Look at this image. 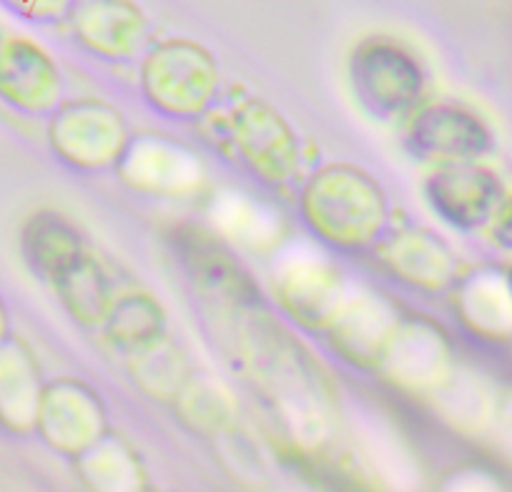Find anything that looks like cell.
<instances>
[{
	"mask_svg": "<svg viewBox=\"0 0 512 492\" xmlns=\"http://www.w3.org/2000/svg\"><path fill=\"white\" fill-rule=\"evenodd\" d=\"M56 93V66L43 48L26 38L0 43V96L23 108H43Z\"/></svg>",
	"mask_w": 512,
	"mask_h": 492,
	"instance_id": "cell-1",
	"label": "cell"
},
{
	"mask_svg": "<svg viewBox=\"0 0 512 492\" xmlns=\"http://www.w3.org/2000/svg\"><path fill=\"white\" fill-rule=\"evenodd\" d=\"M83 43L101 53L121 56L139 43L144 33V18L128 0H83L73 16Z\"/></svg>",
	"mask_w": 512,
	"mask_h": 492,
	"instance_id": "cell-2",
	"label": "cell"
},
{
	"mask_svg": "<svg viewBox=\"0 0 512 492\" xmlns=\"http://www.w3.org/2000/svg\"><path fill=\"white\" fill-rule=\"evenodd\" d=\"M146 78L159 93H201L214 81V63L194 43L171 41L151 56Z\"/></svg>",
	"mask_w": 512,
	"mask_h": 492,
	"instance_id": "cell-3",
	"label": "cell"
},
{
	"mask_svg": "<svg viewBox=\"0 0 512 492\" xmlns=\"http://www.w3.org/2000/svg\"><path fill=\"white\" fill-rule=\"evenodd\" d=\"M6 3L13 11L21 13V16L36 18V21H48V18L61 16L71 0H6Z\"/></svg>",
	"mask_w": 512,
	"mask_h": 492,
	"instance_id": "cell-4",
	"label": "cell"
},
{
	"mask_svg": "<svg viewBox=\"0 0 512 492\" xmlns=\"http://www.w3.org/2000/svg\"><path fill=\"white\" fill-rule=\"evenodd\" d=\"M0 337H3V312H0Z\"/></svg>",
	"mask_w": 512,
	"mask_h": 492,
	"instance_id": "cell-5",
	"label": "cell"
}]
</instances>
